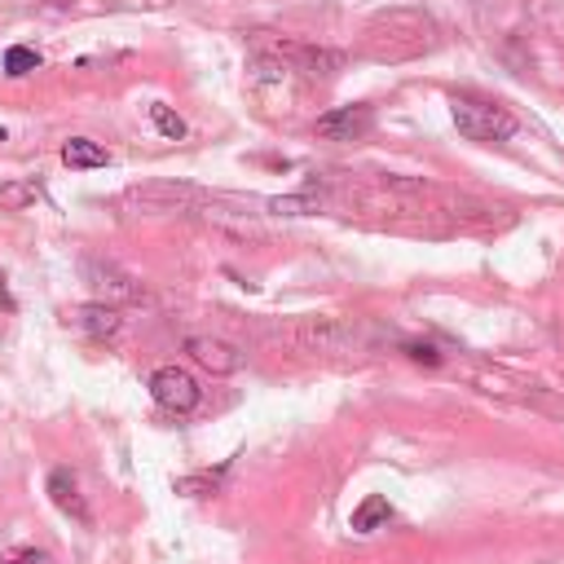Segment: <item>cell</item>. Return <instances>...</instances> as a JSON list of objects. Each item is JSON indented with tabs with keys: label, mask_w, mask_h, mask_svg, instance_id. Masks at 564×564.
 <instances>
[{
	"label": "cell",
	"mask_w": 564,
	"mask_h": 564,
	"mask_svg": "<svg viewBox=\"0 0 564 564\" xmlns=\"http://www.w3.org/2000/svg\"><path fill=\"white\" fill-rule=\"evenodd\" d=\"M450 115H454V128L467 137V142H507L516 137V120L494 106V102H481V98H454L450 102Z\"/></svg>",
	"instance_id": "cell-1"
},
{
	"label": "cell",
	"mask_w": 564,
	"mask_h": 564,
	"mask_svg": "<svg viewBox=\"0 0 564 564\" xmlns=\"http://www.w3.org/2000/svg\"><path fill=\"white\" fill-rule=\"evenodd\" d=\"M150 397H155L163 410H172V415H190V410H199L203 388H199V380H194L190 371H181V366H159V371L150 375Z\"/></svg>",
	"instance_id": "cell-2"
},
{
	"label": "cell",
	"mask_w": 564,
	"mask_h": 564,
	"mask_svg": "<svg viewBox=\"0 0 564 564\" xmlns=\"http://www.w3.org/2000/svg\"><path fill=\"white\" fill-rule=\"evenodd\" d=\"M371 124H375V111L371 106H336V111L318 115L314 133L323 142H358L362 133H371Z\"/></svg>",
	"instance_id": "cell-3"
},
{
	"label": "cell",
	"mask_w": 564,
	"mask_h": 564,
	"mask_svg": "<svg viewBox=\"0 0 564 564\" xmlns=\"http://www.w3.org/2000/svg\"><path fill=\"white\" fill-rule=\"evenodd\" d=\"M45 494L54 498V507L63 511V516H71L76 524H93V511H89V503H84V494H80V481H76V472L71 467H54L49 472V485H45Z\"/></svg>",
	"instance_id": "cell-4"
},
{
	"label": "cell",
	"mask_w": 564,
	"mask_h": 564,
	"mask_svg": "<svg viewBox=\"0 0 564 564\" xmlns=\"http://www.w3.org/2000/svg\"><path fill=\"white\" fill-rule=\"evenodd\" d=\"M185 353H190L203 371H212V375H234V371L242 366V353H238L229 340H216V336H190V340H185Z\"/></svg>",
	"instance_id": "cell-5"
},
{
	"label": "cell",
	"mask_w": 564,
	"mask_h": 564,
	"mask_svg": "<svg viewBox=\"0 0 564 564\" xmlns=\"http://www.w3.org/2000/svg\"><path fill=\"white\" fill-rule=\"evenodd\" d=\"M84 278L98 287V296H102V305H111V301H142V287L128 278V273H120L115 264H102V260H84Z\"/></svg>",
	"instance_id": "cell-6"
},
{
	"label": "cell",
	"mask_w": 564,
	"mask_h": 564,
	"mask_svg": "<svg viewBox=\"0 0 564 564\" xmlns=\"http://www.w3.org/2000/svg\"><path fill=\"white\" fill-rule=\"evenodd\" d=\"M84 336H93V340H115L120 336V314H115V305H84V309H76V318H71Z\"/></svg>",
	"instance_id": "cell-7"
},
{
	"label": "cell",
	"mask_w": 564,
	"mask_h": 564,
	"mask_svg": "<svg viewBox=\"0 0 564 564\" xmlns=\"http://www.w3.org/2000/svg\"><path fill=\"white\" fill-rule=\"evenodd\" d=\"M63 163H67V168H106L111 155H106L98 142H89V137H71V142L63 146Z\"/></svg>",
	"instance_id": "cell-8"
},
{
	"label": "cell",
	"mask_w": 564,
	"mask_h": 564,
	"mask_svg": "<svg viewBox=\"0 0 564 564\" xmlns=\"http://www.w3.org/2000/svg\"><path fill=\"white\" fill-rule=\"evenodd\" d=\"M388 520H393V507H388V498H380V494L362 498V507L353 511V529H358V533H375V529H384Z\"/></svg>",
	"instance_id": "cell-9"
},
{
	"label": "cell",
	"mask_w": 564,
	"mask_h": 564,
	"mask_svg": "<svg viewBox=\"0 0 564 564\" xmlns=\"http://www.w3.org/2000/svg\"><path fill=\"white\" fill-rule=\"evenodd\" d=\"M133 199H137V203H146V207H163V212H172L177 203L194 199V190H185V185H146V190H133Z\"/></svg>",
	"instance_id": "cell-10"
},
{
	"label": "cell",
	"mask_w": 564,
	"mask_h": 564,
	"mask_svg": "<svg viewBox=\"0 0 564 564\" xmlns=\"http://www.w3.org/2000/svg\"><path fill=\"white\" fill-rule=\"evenodd\" d=\"M309 76H336L340 67H345V58L340 54H327V49H287Z\"/></svg>",
	"instance_id": "cell-11"
},
{
	"label": "cell",
	"mask_w": 564,
	"mask_h": 564,
	"mask_svg": "<svg viewBox=\"0 0 564 564\" xmlns=\"http://www.w3.org/2000/svg\"><path fill=\"white\" fill-rule=\"evenodd\" d=\"M345 327H336V323H305L301 327V345H309V349H340L345 345Z\"/></svg>",
	"instance_id": "cell-12"
},
{
	"label": "cell",
	"mask_w": 564,
	"mask_h": 564,
	"mask_svg": "<svg viewBox=\"0 0 564 564\" xmlns=\"http://www.w3.org/2000/svg\"><path fill=\"white\" fill-rule=\"evenodd\" d=\"M41 67V54L36 49H27V45H14V49H5V76L10 80H23V76H32Z\"/></svg>",
	"instance_id": "cell-13"
},
{
	"label": "cell",
	"mask_w": 564,
	"mask_h": 564,
	"mask_svg": "<svg viewBox=\"0 0 564 564\" xmlns=\"http://www.w3.org/2000/svg\"><path fill=\"white\" fill-rule=\"evenodd\" d=\"M150 124H155L168 142H181V137H185V120H181L177 111H168L163 102H155V106H150Z\"/></svg>",
	"instance_id": "cell-14"
},
{
	"label": "cell",
	"mask_w": 564,
	"mask_h": 564,
	"mask_svg": "<svg viewBox=\"0 0 564 564\" xmlns=\"http://www.w3.org/2000/svg\"><path fill=\"white\" fill-rule=\"evenodd\" d=\"M0 203L5 207H27V203H36V185H5L0 190Z\"/></svg>",
	"instance_id": "cell-15"
},
{
	"label": "cell",
	"mask_w": 564,
	"mask_h": 564,
	"mask_svg": "<svg viewBox=\"0 0 564 564\" xmlns=\"http://www.w3.org/2000/svg\"><path fill=\"white\" fill-rule=\"evenodd\" d=\"M216 481H221V472H203V476L177 481V489H181V494H199V489H216Z\"/></svg>",
	"instance_id": "cell-16"
},
{
	"label": "cell",
	"mask_w": 564,
	"mask_h": 564,
	"mask_svg": "<svg viewBox=\"0 0 564 564\" xmlns=\"http://www.w3.org/2000/svg\"><path fill=\"white\" fill-rule=\"evenodd\" d=\"M10 564H54V555L49 551H36V546H23V551L10 555Z\"/></svg>",
	"instance_id": "cell-17"
},
{
	"label": "cell",
	"mask_w": 564,
	"mask_h": 564,
	"mask_svg": "<svg viewBox=\"0 0 564 564\" xmlns=\"http://www.w3.org/2000/svg\"><path fill=\"white\" fill-rule=\"evenodd\" d=\"M410 358H415V362H428V366H437V362H441V353H432L428 345H410Z\"/></svg>",
	"instance_id": "cell-18"
},
{
	"label": "cell",
	"mask_w": 564,
	"mask_h": 564,
	"mask_svg": "<svg viewBox=\"0 0 564 564\" xmlns=\"http://www.w3.org/2000/svg\"><path fill=\"white\" fill-rule=\"evenodd\" d=\"M0 305L14 309V296H10V287H5V273H0Z\"/></svg>",
	"instance_id": "cell-19"
},
{
	"label": "cell",
	"mask_w": 564,
	"mask_h": 564,
	"mask_svg": "<svg viewBox=\"0 0 564 564\" xmlns=\"http://www.w3.org/2000/svg\"><path fill=\"white\" fill-rule=\"evenodd\" d=\"M49 5H58V10H67V5H76V0H49Z\"/></svg>",
	"instance_id": "cell-20"
}]
</instances>
